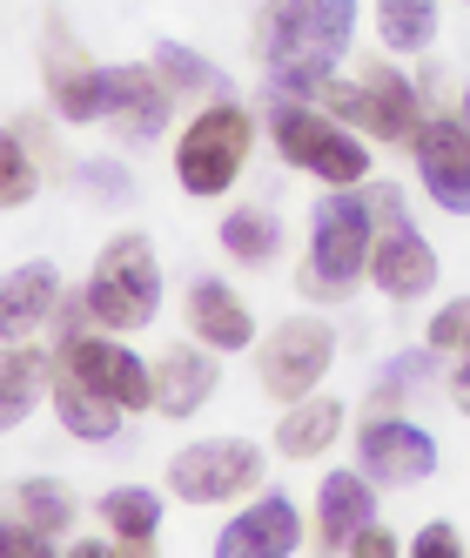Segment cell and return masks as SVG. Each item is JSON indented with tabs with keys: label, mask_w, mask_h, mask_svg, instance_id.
<instances>
[{
	"label": "cell",
	"mask_w": 470,
	"mask_h": 558,
	"mask_svg": "<svg viewBox=\"0 0 470 558\" xmlns=\"http://www.w3.org/2000/svg\"><path fill=\"white\" fill-rule=\"evenodd\" d=\"M349 34H357V0H262L256 54L283 95H309V82H323L349 54Z\"/></svg>",
	"instance_id": "cell-1"
},
{
	"label": "cell",
	"mask_w": 470,
	"mask_h": 558,
	"mask_svg": "<svg viewBox=\"0 0 470 558\" xmlns=\"http://www.w3.org/2000/svg\"><path fill=\"white\" fill-rule=\"evenodd\" d=\"M370 250H376V203L357 189H336L330 203L309 216V256L296 269V290L309 303H343L363 283Z\"/></svg>",
	"instance_id": "cell-2"
},
{
	"label": "cell",
	"mask_w": 470,
	"mask_h": 558,
	"mask_svg": "<svg viewBox=\"0 0 470 558\" xmlns=\"http://www.w3.org/2000/svg\"><path fill=\"white\" fill-rule=\"evenodd\" d=\"M269 142H276V155L289 169H309L330 189L370 182V142L349 122H336V114H323L317 101H302V95H276V108H269Z\"/></svg>",
	"instance_id": "cell-3"
},
{
	"label": "cell",
	"mask_w": 470,
	"mask_h": 558,
	"mask_svg": "<svg viewBox=\"0 0 470 558\" xmlns=\"http://www.w3.org/2000/svg\"><path fill=\"white\" fill-rule=\"evenodd\" d=\"M82 310L101 330H148L154 324V310H162V263H154L148 235L128 229V235H114V243L95 256Z\"/></svg>",
	"instance_id": "cell-4"
},
{
	"label": "cell",
	"mask_w": 470,
	"mask_h": 558,
	"mask_svg": "<svg viewBox=\"0 0 470 558\" xmlns=\"http://www.w3.org/2000/svg\"><path fill=\"white\" fill-rule=\"evenodd\" d=\"M249 148H256V114L235 108V101H209L175 135V182L188 195H202V203L209 195H228L243 162H249Z\"/></svg>",
	"instance_id": "cell-5"
},
{
	"label": "cell",
	"mask_w": 470,
	"mask_h": 558,
	"mask_svg": "<svg viewBox=\"0 0 470 558\" xmlns=\"http://www.w3.org/2000/svg\"><path fill=\"white\" fill-rule=\"evenodd\" d=\"M376 203V250H370V283L389 296V303H417L437 290V250L423 243L404 216V195L397 189H370Z\"/></svg>",
	"instance_id": "cell-6"
},
{
	"label": "cell",
	"mask_w": 470,
	"mask_h": 558,
	"mask_svg": "<svg viewBox=\"0 0 470 558\" xmlns=\"http://www.w3.org/2000/svg\"><path fill=\"white\" fill-rule=\"evenodd\" d=\"M262 485V445L249 437H202L169 458V492L182 505H228Z\"/></svg>",
	"instance_id": "cell-7"
},
{
	"label": "cell",
	"mask_w": 470,
	"mask_h": 558,
	"mask_svg": "<svg viewBox=\"0 0 470 558\" xmlns=\"http://www.w3.org/2000/svg\"><path fill=\"white\" fill-rule=\"evenodd\" d=\"M336 364V330L317 324V316H283L276 330H269L262 343V390L269 397H283V404H296V397H309Z\"/></svg>",
	"instance_id": "cell-8"
},
{
	"label": "cell",
	"mask_w": 470,
	"mask_h": 558,
	"mask_svg": "<svg viewBox=\"0 0 470 558\" xmlns=\"http://www.w3.org/2000/svg\"><path fill=\"white\" fill-rule=\"evenodd\" d=\"M41 74H48V101H54L61 122H101V114H108V68H95L88 48L74 41L61 21H48Z\"/></svg>",
	"instance_id": "cell-9"
},
{
	"label": "cell",
	"mask_w": 470,
	"mask_h": 558,
	"mask_svg": "<svg viewBox=\"0 0 470 558\" xmlns=\"http://www.w3.org/2000/svg\"><path fill=\"white\" fill-rule=\"evenodd\" d=\"M54 364H67L74 377H88L95 390H108L122 411H154V371L141 364L128 343H108V337H95V330H74V337L61 343Z\"/></svg>",
	"instance_id": "cell-10"
},
{
	"label": "cell",
	"mask_w": 470,
	"mask_h": 558,
	"mask_svg": "<svg viewBox=\"0 0 470 558\" xmlns=\"http://www.w3.org/2000/svg\"><path fill=\"white\" fill-rule=\"evenodd\" d=\"M410 155H417V175H423L430 203L444 216H470V129H463V114L457 122L450 114H430L410 142Z\"/></svg>",
	"instance_id": "cell-11"
},
{
	"label": "cell",
	"mask_w": 470,
	"mask_h": 558,
	"mask_svg": "<svg viewBox=\"0 0 470 558\" xmlns=\"http://www.w3.org/2000/svg\"><path fill=\"white\" fill-rule=\"evenodd\" d=\"M357 458L376 485H417V477L437 471V437L410 417H363V437H357Z\"/></svg>",
	"instance_id": "cell-12"
},
{
	"label": "cell",
	"mask_w": 470,
	"mask_h": 558,
	"mask_svg": "<svg viewBox=\"0 0 470 558\" xmlns=\"http://www.w3.org/2000/svg\"><path fill=\"white\" fill-rule=\"evenodd\" d=\"M169 82H162V68L154 61H122V68H108V122L122 129L128 142H154L169 129Z\"/></svg>",
	"instance_id": "cell-13"
},
{
	"label": "cell",
	"mask_w": 470,
	"mask_h": 558,
	"mask_svg": "<svg viewBox=\"0 0 470 558\" xmlns=\"http://www.w3.org/2000/svg\"><path fill=\"white\" fill-rule=\"evenodd\" d=\"M222 350H195V343H169L154 356V417H195L222 390V371H215Z\"/></svg>",
	"instance_id": "cell-14"
},
{
	"label": "cell",
	"mask_w": 470,
	"mask_h": 558,
	"mask_svg": "<svg viewBox=\"0 0 470 558\" xmlns=\"http://www.w3.org/2000/svg\"><path fill=\"white\" fill-rule=\"evenodd\" d=\"M302 545V518L283 492H262V505H249L243 518H228L215 558H289Z\"/></svg>",
	"instance_id": "cell-15"
},
{
	"label": "cell",
	"mask_w": 470,
	"mask_h": 558,
	"mask_svg": "<svg viewBox=\"0 0 470 558\" xmlns=\"http://www.w3.org/2000/svg\"><path fill=\"white\" fill-rule=\"evenodd\" d=\"M188 330H195V343H209V350H249L256 343V316H249V303L235 296L222 276H195L188 283Z\"/></svg>",
	"instance_id": "cell-16"
},
{
	"label": "cell",
	"mask_w": 470,
	"mask_h": 558,
	"mask_svg": "<svg viewBox=\"0 0 470 558\" xmlns=\"http://www.w3.org/2000/svg\"><path fill=\"white\" fill-rule=\"evenodd\" d=\"M363 525H376V477L370 471H330L317 492V538L330 551H349Z\"/></svg>",
	"instance_id": "cell-17"
},
{
	"label": "cell",
	"mask_w": 470,
	"mask_h": 558,
	"mask_svg": "<svg viewBox=\"0 0 470 558\" xmlns=\"http://www.w3.org/2000/svg\"><path fill=\"white\" fill-rule=\"evenodd\" d=\"M363 95H370V114H363V129L370 142H417V129L430 122L417 88H410V74H397L389 61H370L363 68Z\"/></svg>",
	"instance_id": "cell-18"
},
{
	"label": "cell",
	"mask_w": 470,
	"mask_h": 558,
	"mask_svg": "<svg viewBox=\"0 0 470 558\" xmlns=\"http://www.w3.org/2000/svg\"><path fill=\"white\" fill-rule=\"evenodd\" d=\"M54 417L67 437H82V445H108L114 430H122V404H114L108 390H95L88 377H74L67 364H54Z\"/></svg>",
	"instance_id": "cell-19"
},
{
	"label": "cell",
	"mask_w": 470,
	"mask_h": 558,
	"mask_svg": "<svg viewBox=\"0 0 470 558\" xmlns=\"http://www.w3.org/2000/svg\"><path fill=\"white\" fill-rule=\"evenodd\" d=\"M61 303V269L54 263H14L8 290H0V324H8V343H21L34 324H48Z\"/></svg>",
	"instance_id": "cell-20"
},
{
	"label": "cell",
	"mask_w": 470,
	"mask_h": 558,
	"mask_svg": "<svg viewBox=\"0 0 470 558\" xmlns=\"http://www.w3.org/2000/svg\"><path fill=\"white\" fill-rule=\"evenodd\" d=\"M336 430H343V397L309 390V397H296V404L283 411V424H276V451H283V458H317V451L336 445Z\"/></svg>",
	"instance_id": "cell-21"
},
{
	"label": "cell",
	"mask_w": 470,
	"mask_h": 558,
	"mask_svg": "<svg viewBox=\"0 0 470 558\" xmlns=\"http://www.w3.org/2000/svg\"><path fill=\"white\" fill-rule=\"evenodd\" d=\"M54 390V364L48 350H34L27 337L8 343V356H0V417L8 424H27V411L41 404V397Z\"/></svg>",
	"instance_id": "cell-22"
},
{
	"label": "cell",
	"mask_w": 470,
	"mask_h": 558,
	"mask_svg": "<svg viewBox=\"0 0 470 558\" xmlns=\"http://www.w3.org/2000/svg\"><path fill=\"white\" fill-rule=\"evenodd\" d=\"M101 525L128 551H148L154 532H162V498H154L148 485H114V492H101Z\"/></svg>",
	"instance_id": "cell-23"
},
{
	"label": "cell",
	"mask_w": 470,
	"mask_h": 558,
	"mask_svg": "<svg viewBox=\"0 0 470 558\" xmlns=\"http://www.w3.org/2000/svg\"><path fill=\"white\" fill-rule=\"evenodd\" d=\"M8 511L27 518V525H41L48 538H61L82 505H74V492L61 485V477H14V485H8Z\"/></svg>",
	"instance_id": "cell-24"
},
{
	"label": "cell",
	"mask_w": 470,
	"mask_h": 558,
	"mask_svg": "<svg viewBox=\"0 0 470 558\" xmlns=\"http://www.w3.org/2000/svg\"><path fill=\"white\" fill-rule=\"evenodd\" d=\"M376 41L389 54H423L437 41V0H376Z\"/></svg>",
	"instance_id": "cell-25"
},
{
	"label": "cell",
	"mask_w": 470,
	"mask_h": 558,
	"mask_svg": "<svg viewBox=\"0 0 470 558\" xmlns=\"http://www.w3.org/2000/svg\"><path fill=\"white\" fill-rule=\"evenodd\" d=\"M222 250H228L235 263L262 269V263L283 256V222L269 216V209H228V216H222Z\"/></svg>",
	"instance_id": "cell-26"
},
{
	"label": "cell",
	"mask_w": 470,
	"mask_h": 558,
	"mask_svg": "<svg viewBox=\"0 0 470 558\" xmlns=\"http://www.w3.org/2000/svg\"><path fill=\"white\" fill-rule=\"evenodd\" d=\"M154 68H162V82H169L175 95H209V88L222 82V68H215L209 54L182 48V41H154Z\"/></svg>",
	"instance_id": "cell-27"
},
{
	"label": "cell",
	"mask_w": 470,
	"mask_h": 558,
	"mask_svg": "<svg viewBox=\"0 0 470 558\" xmlns=\"http://www.w3.org/2000/svg\"><path fill=\"white\" fill-rule=\"evenodd\" d=\"M8 182H0V195H8V209H21L34 189H41V162H34V142H27V129H21V114H14V129H8Z\"/></svg>",
	"instance_id": "cell-28"
},
{
	"label": "cell",
	"mask_w": 470,
	"mask_h": 558,
	"mask_svg": "<svg viewBox=\"0 0 470 558\" xmlns=\"http://www.w3.org/2000/svg\"><path fill=\"white\" fill-rule=\"evenodd\" d=\"M430 371H437V350H430V343H423V350H404L397 364L376 377V397H370V404H376V411H397V404H404V390H410V384H423Z\"/></svg>",
	"instance_id": "cell-29"
},
{
	"label": "cell",
	"mask_w": 470,
	"mask_h": 558,
	"mask_svg": "<svg viewBox=\"0 0 470 558\" xmlns=\"http://www.w3.org/2000/svg\"><path fill=\"white\" fill-rule=\"evenodd\" d=\"M423 343H430V350H444V356H463V350H470V296H457V303H444L437 316H430Z\"/></svg>",
	"instance_id": "cell-30"
},
{
	"label": "cell",
	"mask_w": 470,
	"mask_h": 558,
	"mask_svg": "<svg viewBox=\"0 0 470 558\" xmlns=\"http://www.w3.org/2000/svg\"><path fill=\"white\" fill-rule=\"evenodd\" d=\"M82 175H88V182H95V189L108 195V203H128V195H135V189H128V169H122V162H88Z\"/></svg>",
	"instance_id": "cell-31"
},
{
	"label": "cell",
	"mask_w": 470,
	"mask_h": 558,
	"mask_svg": "<svg viewBox=\"0 0 470 558\" xmlns=\"http://www.w3.org/2000/svg\"><path fill=\"white\" fill-rule=\"evenodd\" d=\"M457 551H463L457 525H423L417 532V558H457Z\"/></svg>",
	"instance_id": "cell-32"
},
{
	"label": "cell",
	"mask_w": 470,
	"mask_h": 558,
	"mask_svg": "<svg viewBox=\"0 0 470 558\" xmlns=\"http://www.w3.org/2000/svg\"><path fill=\"white\" fill-rule=\"evenodd\" d=\"M349 558H397V538H389L383 525H363L357 538H349Z\"/></svg>",
	"instance_id": "cell-33"
},
{
	"label": "cell",
	"mask_w": 470,
	"mask_h": 558,
	"mask_svg": "<svg viewBox=\"0 0 470 558\" xmlns=\"http://www.w3.org/2000/svg\"><path fill=\"white\" fill-rule=\"evenodd\" d=\"M450 404H457V411L470 417V377H457V397H450Z\"/></svg>",
	"instance_id": "cell-34"
},
{
	"label": "cell",
	"mask_w": 470,
	"mask_h": 558,
	"mask_svg": "<svg viewBox=\"0 0 470 558\" xmlns=\"http://www.w3.org/2000/svg\"><path fill=\"white\" fill-rule=\"evenodd\" d=\"M457 377H470V350H463V356H457Z\"/></svg>",
	"instance_id": "cell-35"
},
{
	"label": "cell",
	"mask_w": 470,
	"mask_h": 558,
	"mask_svg": "<svg viewBox=\"0 0 470 558\" xmlns=\"http://www.w3.org/2000/svg\"><path fill=\"white\" fill-rule=\"evenodd\" d=\"M463 129H470V88H463Z\"/></svg>",
	"instance_id": "cell-36"
}]
</instances>
